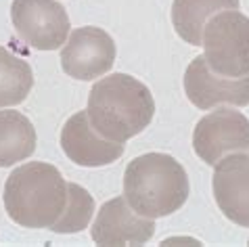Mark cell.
Segmentation results:
<instances>
[{"label": "cell", "instance_id": "1", "mask_svg": "<svg viewBox=\"0 0 249 247\" xmlns=\"http://www.w3.org/2000/svg\"><path fill=\"white\" fill-rule=\"evenodd\" d=\"M86 111L99 134L115 142H126L151 124L155 101L142 82L128 73H113L92 86Z\"/></svg>", "mask_w": 249, "mask_h": 247}, {"label": "cell", "instance_id": "2", "mask_svg": "<svg viewBox=\"0 0 249 247\" xmlns=\"http://www.w3.org/2000/svg\"><path fill=\"white\" fill-rule=\"evenodd\" d=\"M69 182L51 163L30 161L15 168L4 182V210L23 229H53L63 216Z\"/></svg>", "mask_w": 249, "mask_h": 247}, {"label": "cell", "instance_id": "3", "mask_svg": "<svg viewBox=\"0 0 249 247\" xmlns=\"http://www.w3.org/2000/svg\"><path fill=\"white\" fill-rule=\"evenodd\" d=\"M124 197L141 216L153 220L170 216L189 199L186 170L172 155H141L124 172Z\"/></svg>", "mask_w": 249, "mask_h": 247}, {"label": "cell", "instance_id": "4", "mask_svg": "<svg viewBox=\"0 0 249 247\" xmlns=\"http://www.w3.org/2000/svg\"><path fill=\"white\" fill-rule=\"evenodd\" d=\"M205 61L216 73L243 78L249 73V17L237 11H222L203 30Z\"/></svg>", "mask_w": 249, "mask_h": 247}, {"label": "cell", "instance_id": "5", "mask_svg": "<svg viewBox=\"0 0 249 247\" xmlns=\"http://www.w3.org/2000/svg\"><path fill=\"white\" fill-rule=\"evenodd\" d=\"M193 149L207 166H216L228 153L249 151V120L232 107H218L197 122Z\"/></svg>", "mask_w": 249, "mask_h": 247}, {"label": "cell", "instance_id": "6", "mask_svg": "<svg viewBox=\"0 0 249 247\" xmlns=\"http://www.w3.org/2000/svg\"><path fill=\"white\" fill-rule=\"evenodd\" d=\"M11 19L21 40L38 51L61 49L71 27L67 11L57 0H15Z\"/></svg>", "mask_w": 249, "mask_h": 247}, {"label": "cell", "instance_id": "7", "mask_svg": "<svg viewBox=\"0 0 249 247\" xmlns=\"http://www.w3.org/2000/svg\"><path fill=\"white\" fill-rule=\"evenodd\" d=\"M115 42L101 27H78L61 49V67L73 80H96L115 63Z\"/></svg>", "mask_w": 249, "mask_h": 247}, {"label": "cell", "instance_id": "8", "mask_svg": "<svg viewBox=\"0 0 249 247\" xmlns=\"http://www.w3.org/2000/svg\"><path fill=\"white\" fill-rule=\"evenodd\" d=\"M184 92L195 107L216 109L218 105H249V73L243 78H226L207 65L205 57H195L184 73Z\"/></svg>", "mask_w": 249, "mask_h": 247}, {"label": "cell", "instance_id": "9", "mask_svg": "<svg viewBox=\"0 0 249 247\" xmlns=\"http://www.w3.org/2000/svg\"><path fill=\"white\" fill-rule=\"evenodd\" d=\"M155 220L141 216L126 201V197H115L103 203L92 224V241L105 247L144 245L155 235Z\"/></svg>", "mask_w": 249, "mask_h": 247}, {"label": "cell", "instance_id": "10", "mask_svg": "<svg viewBox=\"0 0 249 247\" xmlns=\"http://www.w3.org/2000/svg\"><path fill=\"white\" fill-rule=\"evenodd\" d=\"M213 197L231 222L249 229V155L228 153L213 166Z\"/></svg>", "mask_w": 249, "mask_h": 247}, {"label": "cell", "instance_id": "11", "mask_svg": "<svg viewBox=\"0 0 249 247\" xmlns=\"http://www.w3.org/2000/svg\"><path fill=\"white\" fill-rule=\"evenodd\" d=\"M61 147L78 166L99 168L109 166L124 155V142L105 139L94 130L88 111H78L65 122L61 130Z\"/></svg>", "mask_w": 249, "mask_h": 247}, {"label": "cell", "instance_id": "12", "mask_svg": "<svg viewBox=\"0 0 249 247\" xmlns=\"http://www.w3.org/2000/svg\"><path fill=\"white\" fill-rule=\"evenodd\" d=\"M239 0H174L172 25L186 44H203V30L207 21L222 11H237Z\"/></svg>", "mask_w": 249, "mask_h": 247}, {"label": "cell", "instance_id": "13", "mask_svg": "<svg viewBox=\"0 0 249 247\" xmlns=\"http://www.w3.org/2000/svg\"><path fill=\"white\" fill-rule=\"evenodd\" d=\"M36 151V130L19 111H0V168L25 161Z\"/></svg>", "mask_w": 249, "mask_h": 247}, {"label": "cell", "instance_id": "14", "mask_svg": "<svg viewBox=\"0 0 249 247\" xmlns=\"http://www.w3.org/2000/svg\"><path fill=\"white\" fill-rule=\"evenodd\" d=\"M32 86L34 73L30 63L0 46V109L23 103Z\"/></svg>", "mask_w": 249, "mask_h": 247}, {"label": "cell", "instance_id": "15", "mask_svg": "<svg viewBox=\"0 0 249 247\" xmlns=\"http://www.w3.org/2000/svg\"><path fill=\"white\" fill-rule=\"evenodd\" d=\"M92 214H94V199L90 197V193L86 189H82L80 184L69 182V197H67L65 212L51 230L59 232V235L80 232L90 224Z\"/></svg>", "mask_w": 249, "mask_h": 247}]
</instances>
